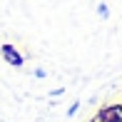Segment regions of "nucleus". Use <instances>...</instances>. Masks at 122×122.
Returning a JSON list of instances; mask_svg holds the SVG:
<instances>
[{
  "label": "nucleus",
  "instance_id": "obj_2",
  "mask_svg": "<svg viewBox=\"0 0 122 122\" xmlns=\"http://www.w3.org/2000/svg\"><path fill=\"white\" fill-rule=\"evenodd\" d=\"M3 55H5V60H8L10 65H23V55H20L13 45H3Z\"/></svg>",
  "mask_w": 122,
  "mask_h": 122
},
{
  "label": "nucleus",
  "instance_id": "obj_1",
  "mask_svg": "<svg viewBox=\"0 0 122 122\" xmlns=\"http://www.w3.org/2000/svg\"><path fill=\"white\" fill-rule=\"evenodd\" d=\"M102 122H122V107H105L100 112Z\"/></svg>",
  "mask_w": 122,
  "mask_h": 122
}]
</instances>
